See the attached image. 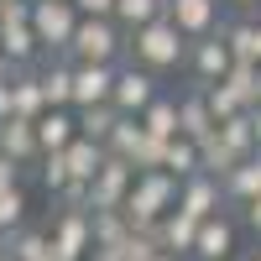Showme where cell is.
I'll return each mask as SVG.
<instances>
[{"label":"cell","instance_id":"30","mask_svg":"<svg viewBox=\"0 0 261 261\" xmlns=\"http://www.w3.org/2000/svg\"><path fill=\"white\" fill-rule=\"evenodd\" d=\"M130 235V220L120 209H94V251H115Z\"/></svg>","mask_w":261,"mask_h":261},{"label":"cell","instance_id":"45","mask_svg":"<svg viewBox=\"0 0 261 261\" xmlns=\"http://www.w3.org/2000/svg\"><path fill=\"white\" fill-rule=\"evenodd\" d=\"M0 261H11V246H6V235H0Z\"/></svg>","mask_w":261,"mask_h":261},{"label":"cell","instance_id":"6","mask_svg":"<svg viewBox=\"0 0 261 261\" xmlns=\"http://www.w3.org/2000/svg\"><path fill=\"white\" fill-rule=\"evenodd\" d=\"M47 235H53L58 261H84L94 251V209H58Z\"/></svg>","mask_w":261,"mask_h":261},{"label":"cell","instance_id":"32","mask_svg":"<svg viewBox=\"0 0 261 261\" xmlns=\"http://www.w3.org/2000/svg\"><path fill=\"white\" fill-rule=\"evenodd\" d=\"M27 188L11 183V188H0V235H16L21 225H27Z\"/></svg>","mask_w":261,"mask_h":261},{"label":"cell","instance_id":"9","mask_svg":"<svg viewBox=\"0 0 261 261\" xmlns=\"http://www.w3.org/2000/svg\"><path fill=\"white\" fill-rule=\"evenodd\" d=\"M220 6H225V0H167V21H172L188 42H199V37H209V32L225 27V21H220Z\"/></svg>","mask_w":261,"mask_h":261},{"label":"cell","instance_id":"19","mask_svg":"<svg viewBox=\"0 0 261 261\" xmlns=\"http://www.w3.org/2000/svg\"><path fill=\"white\" fill-rule=\"evenodd\" d=\"M42 110H47V99H42L37 68H16V79H11V115L16 120H37Z\"/></svg>","mask_w":261,"mask_h":261},{"label":"cell","instance_id":"39","mask_svg":"<svg viewBox=\"0 0 261 261\" xmlns=\"http://www.w3.org/2000/svg\"><path fill=\"white\" fill-rule=\"evenodd\" d=\"M0 120H11V84H0Z\"/></svg>","mask_w":261,"mask_h":261},{"label":"cell","instance_id":"2","mask_svg":"<svg viewBox=\"0 0 261 261\" xmlns=\"http://www.w3.org/2000/svg\"><path fill=\"white\" fill-rule=\"evenodd\" d=\"M172 209H178V178L162 172V167L136 172V183H130L125 204H120V214L130 220V230H157V220L172 214Z\"/></svg>","mask_w":261,"mask_h":261},{"label":"cell","instance_id":"18","mask_svg":"<svg viewBox=\"0 0 261 261\" xmlns=\"http://www.w3.org/2000/svg\"><path fill=\"white\" fill-rule=\"evenodd\" d=\"M220 188H225V204H251L261 193V151H256V157H241L220 178Z\"/></svg>","mask_w":261,"mask_h":261},{"label":"cell","instance_id":"10","mask_svg":"<svg viewBox=\"0 0 261 261\" xmlns=\"http://www.w3.org/2000/svg\"><path fill=\"white\" fill-rule=\"evenodd\" d=\"M110 89H115V63H73V110L110 105Z\"/></svg>","mask_w":261,"mask_h":261},{"label":"cell","instance_id":"20","mask_svg":"<svg viewBox=\"0 0 261 261\" xmlns=\"http://www.w3.org/2000/svg\"><path fill=\"white\" fill-rule=\"evenodd\" d=\"M32 125H37V146H42V151H63V146H68V141L79 136V120H73V110H42Z\"/></svg>","mask_w":261,"mask_h":261},{"label":"cell","instance_id":"40","mask_svg":"<svg viewBox=\"0 0 261 261\" xmlns=\"http://www.w3.org/2000/svg\"><path fill=\"white\" fill-rule=\"evenodd\" d=\"M251 130H256V151H261V105H251Z\"/></svg>","mask_w":261,"mask_h":261},{"label":"cell","instance_id":"23","mask_svg":"<svg viewBox=\"0 0 261 261\" xmlns=\"http://www.w3.org/2000/svg\"><path fill=\"white\" fill-rule=\"evenodd\" d=\"M141 125H146V136H157V141L183 136V130H178V94H157L141 110Z\"/></svg>","mask_w":261,"mask_h":261},{"label":"cell","instance_id":"46","mask_svg":"<svg viewBox=\"0 0 261 261\" xmlns=\"http://www.w3.org/2000/svg\"><path fill=\"white\" fill-rule=\"evenodd\" d=\"M256 105H261V63H256Z\"/></svg>","mask_w":261,"mask_h":261},{"label":"cell","instance_id":"27","mask_svg":"<svg viewBox=\"0 0 261 261\" xmlns=\"http://www.w3.org/2000/svg\"><path fill=\"white\" fill-rule=\"evenodd\" d=\"M162 172H172V178H193L199 172V141H188V136H172L167 151H162Z\"/></svg>","mask_w":261,"mask_h":261},{"label":"cell","instance_id":"12","mask_svg":"<svg viewBox=\"0 0 261 261\" xmlns=\"http://www.w3.org/2000/svg\"><path fill=\"white\" fill-rule=\"evenodd\" d=\"M235 256V225L230 214H209V220H199V235H193V261H230Z\"/></svg>","mask_w":261,"mask_h":261},{"label":"cell","instance_id":"11","mask_svg":"<svg viewBox=\"0 0 261 261\" xmlns=\"http://www.w3.org/2000/svg\"><path fill=\"white\" fill-rule=\"evenodd\" d=\"M178 209L193 214V220L220 214V209H225V188H220V178H209V172H193V178H183V183H178Z\"/></svg>","mask_w":261,"mask_h":261},{"label":"cell","instance_id":"24","mask_svg":"<svg viewBox=\"0 0 261 261\" xmlns=\"http://www.w3.org/2000/svg\"><path fill=\"white\" fill-rule=\"evenodd\" d=\"M63 162H68V178L89 183L94 172H99V162H105V146H99V141H89V136H73L68 146H63Z\"/></svg>","mask_w":261,"mask_h":261},{"label":"cell","instance_id":"13","mask_svg":"<svg viewBox=\"0 0 261 261\" xmlns=\"http://www.w3.org/2000/svg\"><path fill=\"white\" fill-rule=\"evenodd\" d=\"M37 84H42L47 110H73V63H68V58L37 63Z\"/></svg>","mask_w":261,"mask_h":261},{"label":"cell","instance_id":"22","mask_svg":"<svg viewBox=\"0 0 261 261\" xmlns=\"http://www.w3.org/2000/svg\"><path fill=\"white\" fill-rule=\"evenodd\" d=\"M214 141H220L230 157H256V130H251V110H241V115H230V120H220L214 125Z\"/></svg>","mask_w":261,"mask_h":261},{"label":"cell","instance_id":"33","mask_svg":"<svg viewBox=\"0 0 261 261\" xmlns=\"http://www.w3.org/2000/svg\"><path fill=\"white\" fill-rule=\"evenodd\" d=\"M37 183H42V193H53V199L73 183V178H68V162H63V151H42V162H37Z\"/></svg>","mask_w":261,"mask_h":261},{"label":"cell","instance_id":"15","mask_svg":"<svg viewBox=\"0 0 261 261\" xmlns=\"http://www.w3.org/2000/svg\"><path fill=\"white\" fill-rule=\"evenodd\" d=\"M0 151H6L11 162H21V167H37L42 162V146H37V125L32 120H0Z\"/></svg>","mask_w":261,"mask_h":261},{"label":"cell","instance_id":"38","mask_svg":"<svg viewBox=\"0 0 261 261\" xmlns=\"http://www.w3.org/2000/svg\"><path fill=\"white\" fill-rule=\"evenodd\" d=\"M11 79H16V63L6 58V47H0V84H11Z\"/></svg>","mask_w":261,"mask_h":261},{"label":"cell","instance_id":"44","mask_svg":"<svg viewBox=\"0 0 261 261\" xmlns=\"http://www.w3.org/2000/svg\"><path fill=\"white\" fill-rule=\"evenodd\" d=\"M157 261H193V256H172V251H162V256H157Z\"/></svg>","mask_w":261,"mask_h":261},{"label":"cell","instance_id":"29","mask_svg":"<svg viewBox=\"0 0 261 261\" xmlns=\"http://www.w3.org/2000/svg\"><path fill=\"white\" fill-rule=\"evenodd\" d=\"M141 136H146L141 115H120V120H115V130H110V141H105V151L130 162V157H136V146H141Z\"/></svg>","mask_w":261,"mask_h":261},{"label":"cell","instance_id":"7","mask_svg":"<svg viewBox=\"0 0 261 261\" xmlns=\"http://www.w3.org/2000/svg\"><path fill=\"white\" fill-rule=\"evenodd\" d=\"M130 183H136V162L110 157V151H105L99 172L89 178V209H120L125 193H130Z\"/></svg>","mask_w":261,"mask_h":261},{"label":"cell","instance_id":"28","mask_svg":"<svg viewBox=\"0 0 261 261\" xmlns=\"http://www.w3.org/2000/svg\"><path fill=\"white\" fill-rule=\"evenodd\" d=\"M73 120H79V136H89V141H110V130H115V120H120V110L115 105H94V110H73Z\"/></svg>","mask_w":261,"mask_h":261},{"label":"cell","instance_id":"43","mask_svg":"<svg viewBox=\"0 0 261 261\" xmlns=\"http://www.w3.org/2000/svg\"><path fill=\"white\" fill-rule=\"evenodd\" d=\"M256 63H261V16H256Z\"/></svg>","mask_w":261,"mask_h":261},{"label":"cell","instance_id":"21","mask_svg":"<svg viewBox=\"0 0 261 261\" xmlns=\"http://www.w3.org/2000/svg\"><path fill=\"white\" fill-rule=\"evenodd\" d=\"M6 246H11V261H58L47 225H21L16 235H6Z\"/></svg>","mask_w":261,"mask_h":261},{"label":"cell","instance_id":"26","mask_svg":"<svg viewBox=\"0 0 261 261\" xmlns=\"http://www.w3.org/2000/svg\"><path fill=\"white\" fill-rule=\"evenodd\" d=\"M167 16V0H115V27L130 37L136 27H146V21Z\"/></svg>","mask_w":261,"mask_h":261},{"label":"cell","instance_id":"35","mask_svg":"<svg viewBox=\"0 0 261 261\" xmlns=\"http://www.w3.org/2000/svg\"><path fill=\"white\" fill-rule=\"evenodd\" d=\"M79 16H115V0H73Z\"/></svg>","mask_w":261,"mask_h":261},{"label":"cell","instance_id":"14","mask_svg":"<svg viewBox=\"0 0 261 261\" xmlns=\"http://www.w3.org/2000/svg\"><path fill=\"white\" fill-rule=\"evenodd\" d=\"M214 125H220V120H214V110H209V99H204L199 84H193V89H178V130H183V136L204 141Z\"/></svg>","mask_w":261,"mask_h":261},{"label":"cell","instance_id":"25","mask_svg":"<svg viewBox=\"0 0 261 261\" xmlns=\"http://www.w3.org/2000/svg\"><path fill=\"white\" fill-rule=\"evenodd\" d=\"M204 89V99H209V110H214V120H230V115H241V110H251V99L235 89L230 79H220V84H199Z\"/></svg>","mask_w":261,"mask_h":261},{"label":"cell","instance_id":"34","mask_svg":"<svg viewBox=\"0 0 261 261\" xmlns=\"http://www.w3.org/2000/svg\"><path fill=\"white\" fill-rule=\"evenodd\" d=\"M115 256H120V261H157L162 246H157V235H151V230H130L125 241L115 246Z\"/></svg>","mask_w":261,"mask_h":261},{"label":"cell","instance_id":"36","mask_svg":"<svg viewBox=\"0 0 261 261\" xmlns=\"http://www.w3.org/2000/svg\"><path fill=\"white\" fill-rule=\"evenodd\" d=\"M11 183H21V162H11L6 151H0V188H11Z\"/></svg>","mask_w":261,"mask_h":261},{"label":"cell","instance_id":"16","mask_svg":"<svg viewBox=\"0 0 261 261\" xmlns=\"http://www.w3.org/2000/svg\"><path fill=\"white\" fill-rule=\"evenodd\" d=\"M0 47H6V58L16 63V68H37L42 58V42H37V32H32V21H6L0 27Z\"/></svg>","mask_w":261,"mask_h":261},{"label":"cell","instance_id":"47","mask_svg":"<svg viewBox=\"0 0 261 261\" xmlns=\"http://www.w3.org/2000/svg\"><path fill=\"white\" fill-rule=\"evenodd\" d=\"M246 261H261V246H256V251H251V256H246Z\"/></svg>","mask_w":261,"mask_h":261},{"label":"cell","instance_id":"31","mask_svg":"<svg viewBox=\"0 0 261 261\" xmlns=\"http://www.w3.org/2000/svg\"><path fill=\"white\" fill-rule=\"evenodd\" d=\"M225 42H230V53L235 63H256V16H241V21H225Z\"/></svg>","mask_w":261,"mask_h":261},{"label":"cell","instance_id":"17","mask_svg":"<svg viewBox=\"0 0 261 261\" xmlns=\"http://www.w3.org/2000/svg\"><path fill=\"white\" fill-rule=\"evenodd\" d=\"M157 246L162 251H172V256H193V235H199V220L193 214H183V209H172V214H162L157 220Z\"/></svg>","mask_w":261,"mask_h":261},{"label":"cell","instance_id":"41","mask_svg":"<svg viewBox=\"0 0 261 261\" xmlns=\"http://www.w3.org/2000/svg\"><path fill=\"white\" fill-rule=\"evenodd\" d=\"M225 6H235V11H246V16H251V11L261 6V0H225Z\"/></svg>","mask_w":261,"mask_h":261},{"label":"cell","instance_id":"42","mask_svg":"<svg viewBox=\"0 0 261 261\" xmlns=\"http://www.w3.org/2000/svg\"><path fill=\"white\" fill-rule=\"evenodd\" d=\"M84 261H120V256H115V251H89Z\"/></svg>","mask_w":261,"mask_h":261},{"label":"cell","instance_id":"3","mask_svg":"<svg viewBox=\"0 0 261 261\" xmlns=\"http://www.w3.org/2000/svg\"><path fill=\"white\" fill-rule=\"evenodd\" d=\"M125 42L130 37L115 27V16H79L73 42H68L63 58H73V63H125Z\"/></svg>","mask_w":261,"mask_h":261},{"label":"cell","instance_id":"5","mask_svg":"<svg viewBox=\"0 0 261 261\" xmlns=\"http://www.w3.org/2000/svg\"><path fill=\"white\" fill-rule=\"evenodd\" d=\"M162 94V73H151V68H141V63H115V89H110V105L120 115H141L151 99Z\"/></svg>","mask_w":261,"mask_h":261},{"label":"cell","instance_id":"1","mask_svg":"<svg viewBox=\"0 0 261 261\" xmlns=\"http://www.w3.org/2000/svg\"><path fill=\"white\" fill-rule=\"evenodd\" d=\"M125 58L141 63V68H151V73H172L178 63H188V37L172 27L167 16H157V21H146V27L130 32Z\"/></svg>","mask_w":261,"mask_h":261},{"label":"cell","instance_id":"4","mask_svg":"<svg viewBox=\"0 0 261 261\" xmlns=\"http://www.w3.org/2000/svg\"><path fill=\"white\" fill-rule=\"evenodd\" d=\"M73 27H79V11L73 0H32V32L42 42L47 58H63L73 42Z\"/></svg>","mask_w":261,"mask_h":261},{"label":"cell","instance_id":"8","mask_svg":"<svg viewBox=\"0 0 261 261\" xmlns=\"http://www.w3.org/2000/svg\"><path fill=\"white\" fill-rule=\"evenodd\" d=\"M230 68H235V53H230L225 32H209L199 42H188V73H193V84H220Z\"/></svg>","mask_w":261,"mask_h":261},{"label":"cell","instance_id":"37","mask_svg":"<svg viewBox=\"0 0 261 261\" xmlns=\"http://www.w3.org/2000/svg\"><path fill=\"white\" fill-rule=\"evenodd\" d=\"M241 209H246V225L256 230V241H261V193H256L251 204H241Z\"/></svg>","mask_w":261,"mask_h":261}]
</instances>
